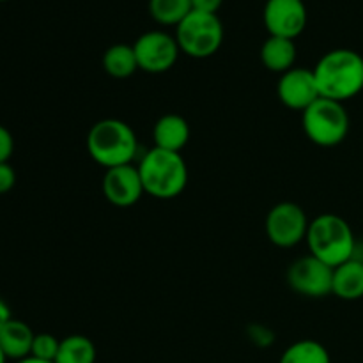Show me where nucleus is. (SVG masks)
Masks as SVG:
<instances>
[{
	"label": "nucleus",
	"mask_w": 363,
	"mask_h": 363,
	"mask_svg": "<svg viewBox=\"0 0 363 363\" xmlns=\"http://www.w3.org/2000/svg\"><path fill=\"white\" fill-rule=\"evenodd\" d=\"M152 138H155V147L181 152V149H184L190 140V126L184 117L177 113H165L156 121Z\"/></svg>",
	"instance_id": "13"
},
{
	"label": "nucleus",
	"mask_w": 363,
	"mask_h": 363,
	"mask_svg": "<svg viewBox=\"0 0 363 363\" xmlns=\"http://www.w3.org/2000/svg\"><path fill=\"white\" fill-rule=\"evenodd\" d=\"M279 363H332V358L321 342L305 339L291 344L282 353Z\"/></svg>",
	"instance_id": "19"
},
{
	"label": "nucleus",
	"mask_w": 363,
	"mask_h": 363,
	"mask_svg": "<svg viewBox=\"0 0 363 363\" xmlns=\"http://www.w3.org/2000/svg\"><path fill=\"white\" fill-rule=\"evenodd\" d=\"M264 25L269 35L296 39L307 27L303 0H268L264 6Z\"/></svg>",
	"instance_id": "10"
},
{
	"label": "nucleus",
	"mask_w": 363,
	"mask_h": 363,
	"mask_svg": "<svg viewBox=\"0 0 363 363\" xmlns=\"http://www.w3.org/2000/svg\"><path fill=\"white\" fill-rule=\"evenodd\" d=\"M308 250L332 268L344 264L354 257L357 241L350 223L339 215L325 213L314 218L307 233Z\"/></svg>",
	"instance_id": "4"
},
{
	"label": "nucleus",
	"mask_w": 363,
	"mask_h": 363,
	"mask_svg": "<svg viewBox=\"0 0 363 363\" xmlns=\"http://www.w3.org/2000/svg\"><path fill=\"white\" fill-rule=\"evenodd\" d=\"M14 151V138L6 126L0 124V163L9 162Z\"/></svg>",
	"instance_id": "22"
},
{
	"label": "nucleus",
	"mask_w": 363,
	"mask_h": 363,
	"mask_svg": "<svg viewBox=\"0 0 363 363\" xmlns=\"http://www.w3.org/2000/svg\"><path fill=\"white\" fill-rule=\"evenodd\" d=\"M138 69L151 74L167 73L172 69L179 57V45L176 38L162 30H151L142 34L133 45Z\"/></svg>",
	"instance_id": "8"
},
{
	"label": "nucleus",
	"mask_w": 363,
	"mask_h": 363,
	"mask_svg": "<svg viewBox=\"0 0 363 363\" xmlns=\"http://www.w3.org/2000/svg\"><path fill=\"white\" fill-rule=\"evenodd\" d=\"M333 294L346 301L363 298V261L353 257L333 269Z\"/></svg>",
	"instance_id": "15"
},
{
	"label": "nucleus",
	"mask_w": 363,
	"mask_h": 363,
	"mask_svg": "<svg viewBox=\"0 0 363 363\" xmlns=\"http://www.w3.org/2000/svg\"><path fill=\"white\" fill-rule=\"evenodd\" d=\"M103 67L113 78L131 77L138 69L133 46L123 45V43L110 46L103 55Z\"/></svg>",
	"instance_id": "17"
},
{
	"label": "nucleus",
	"mask_w": 363,
	"mask_h": 363,
	"mask_svg": "<svg viewBox=\"0 0 363 363\" xmlns=\"http://www.w3.org/2000/svg\"><path fill=\"white\" fill-rule=\"evenodd\" d=\"M296 45L294 39L277 38L269 35L261 48V60L264 67L273 73L284 74L286 71L293 69L296 62Z\"/></svg>",
	"instance_id": "16"
},
{
	"label": "nucleus",
	"mask_w": 363,
	"mask_h": 363,
	"mask_svg": "<svg viewBox=\"0 0 363 363\" xmlns=\"http://www.w3.org/2000/svg\"><path fill=\"white\" fill-rule=\"evenodd\" d=\"M96 357L98 353L91 339L85 335H69L60 340L55 363H94Z\"/></svg>",
	"instance_id": "18"
},
{
	"label": "nucleus",
	"mask_w": 363,
	"mask_h": 363,
	"mask_svg": "<svg viewBox=\"0 0 363 363\" xmlns=\"http://www.w3.org/2000/svg\"><path fill=\"white\" fill-rule=\"evenodd\" d=\"M308 218L294 202H280L266 216V234L280 248H293L307 240Z\"/></svg>",
	"instance_id": "7"
},
{
	"label": "nucleus",
	"mask_w": 363,
	"mask_h": 363,
	"mask_svg": "<svg viewBox=\"0 0 363 363\" xmlns=\"http://www.w3.org/2000/svg\"><path fill=\"white\" fill-rule=\"evenodd\" d=\"M321 98L344 103L363 91V57L347 48L332 50L314 67Z\"/></svg>",
	"instance_id": "1"
},
{
	"label": "nucleus",
	"mask_w": 363,
	"mask_h": 363,
	"mask_svg": "<svg viewBox=\"0 0 363 363\" xmlns=\"http://www.w3.org/2000/svg\"><path fill=\"white\" fill-rule=\"evenodd\" d=\"M6 362H7V357L4 354V351L0 350V363H6Z\"/></svg>",
	"instance_id": "27"
},
{
	"label": "nucleus",
	"mask_w": 363,
	"mask_h": 363,
	"mask_svg": "<svg viewBox=\"0 0 363 363\" xmlns=\"http://www.w3.org/2000/svg\"><path fill=\"white\" fill-rule=\"evenodd\" d=\"M179 50L194 59L215 55L223 43V25L216 14L191 11L176 27Z\"/></svg>",
	"instance_id": "6"
},
{
	"label": "nucleus",
	"mask_w": 363,
	"mask_h": 363,
	"mask_svg": "<svg viewBox=\"0 0 363 363\" xmlns=\"http://www.w3.org/2000/svg\"><path fill=\"white\" fill-rule=\"evenodd\" d=\"M87 151L91 158L106 170L113 167L130 165L138 151L137 135L133 128L124 121H98L89 130Z\"/></svg>",
	"instance_id": "2"
},
{
	"label": "nucleus",
	"mask_w": 363,
	"mask_h": 363,
	"mask_svg": "<svg viewBox=\"0 0 363 363\" xmlns=\"http://www.w3.org/2000/svg\"><path fill=\"white\" fill-rule=\"evenodd\" d=\"M191 11V0H149L151 16L169 27H177Z\"/></svg>",
	"instance_id": "20"
},
{
	"label": "nucleus",
	"mask_w": 363,
	"mask_h": 363,
	"mask_svg": "<svg viewBox=\"0 0 363 363\" xmlns=\"http://www.w3.org/2000/svg\"><path fill=\"white\" fill-rule=\"evenodd\" d=\"M103 194L106 201L117 208H130L137 204L145 194L138 167L130 163L106 170L103 177Z\"/></svg>",
	"instance_id": "12"
},
{
	"label": "nucleus",
	"mask_w": 363,
	"mask_h": 363,
	"mask_svg": "<svg viewBox=\"0 0 363 363\" xmlns=\"http://www.w3.org/2000/svg\"><path fill=\"white\" fill-rule=\"evenodd\" d=\"M16 363H55V362H46V360H39V358H34V357H27L23 358V360H18Z\"/></svg>",
	"instance_id": "26"
},
{
	"label": "nucleus",
	"mask_w": 363,
	"mask_h": 363,
	"mask_svg": "<svg viewBox=\"0 0 363 363\" xmlns=\"http://www.w3.org/2000/svg\"><path fill=\"white\" fill-rule=\"evenodd\" d=\"M301 113L305 135L315 145L335 147L346 140L350 133V116L344 108V103L319 98Z\"/></svg>",
	"instance_id": "5"
},
{
	"label": "nucleus",
	"mask_w": 363,
	"mask_h": 363,
	"mask_svg": "<svg viewBox=\"0 0 363 363\" xmlns=\"http://www.w3.org/2000/svg\"><path fill=\"white\" fill-rule=\"evenodd\" d=\"M14 183H16V172L13 167L7 163H0V194H7L13 190Z\"/></svg>",
	"instance_id": "23"
},
{
	"label": "nucleus",
	"mask_w": 363,
	"mask_h": 363,
	"mask_svg": "<svg viewBox=\"0 0 363 363\" xmlns=\"http://www.w3.org/2000/svg\"><path fill=\"white\" fill-rule=\"evenodd\" d=\"M277 94L280 101L291 110H307L314 101L321 98L314 69L307 67H293L280 77L277 85Z\"/></svg>",
	"instance_id": "11"
},
{
	"label": "nucleus",
	"mask_w": 363,
	"mask_h": 363,
	"mask_svg": "<svg viewBox=\"0 0 363 363\" xmlns=\"http://www.w3.org/2000/svg\"><path fill=\"white\" fill-rule=\"evenodd\" d=\"M34 337L35 333L32 332L27 323L11 318L0 330V350L4 351L7 360H23V358L30 357Z\"/></svg>",
	"instance_id": "14"
},
{
	"label": "nucleus",
	"mask_w": 363,
	"mask_h": 363,
	"mask_svg": "<svg viewBox=\"0 0 363 363\" xmlns=\"http://www.w3.org/2000/svg\"><path fill=\"white\" fill-rule=\"evenodd\" d=\"M144 191L155 199H174L183 194L188 184V167L181 152L152 147L138 165Z\"/></svg>",
	"instance_id": "3"
},
{
	"label": "nucleus",
	"mask_w": 363,
	"mask_h": 363,
	"mask_svg": "<svg viewBox=\"0 0 363 363\" xmlns=\"http://www.w3.org/2000/svg\"><path fill=\"white\" fill-rule=\"evenodd\" d=\"M0 2H7V0H0Z\"/></svg>",
	"instance_id": "28"
},
{
	"label": "nucleus",
	"mask_w": 363,
	"mask_h": 363,
	"mask_svg": "<svg viewBox=\"0 0 363 363\" xmlns=\"http://www.w3.org/2000/svg\"><path fill=\"white\" fill-rule=\"evenodd\" d=\"M9 319H11L9 307H7L6 301H4L2 298H0V330L4 328V325H6V323L9 321Z\"/></svg>",
	"instance_id": "25"
},
{
	"label": "nucleus",
	"mask_w": 363,
	"mask_h": 363,
	"mask_svg": "<svg viewBox=\"0 0 363 363\" xmlns=\"http://www.w3.org/2000/svg\"><path fill=\"white\" fill-rule=\"evenodd\" d=\"M333 269L314 255L298 259L287 272L291 289L308 298H323L333 293Z\"/></svg>",
	"instance_id": "9"
},
{
	"label": "nucleus",
	"mask_w": 363,
	"mask_h": 363,
	"mask_svg": "<svg viewBox=\"0 0 363 363\" xmlns=\"http://www.w3.org/2000/svg\"><path fill=\"white\" fill-rule=\"evenodd\" d=\"M60 340L53 337L52 333H38L34 337V344H32L30 357L39 358V360L55 362L57 354H59Z\"/></svg>",
	"instance_id": "21"
},
{
	"label": "nucleus",
	"mask_w": 363,
	"mask_h": 363,
	"mask_svg": "<svg viewBox=\"0 0 363 363\" xmlns=\"http://www.w3.org/2000/svg\"><path fill=\"white\" fill-rule=\"evenodd\" d=\"M223 0H191V7L194 11H201V13H211L216 14V11L222 7Z\"/></svg>",
	"instance_id": "24"
}]
</instances>
